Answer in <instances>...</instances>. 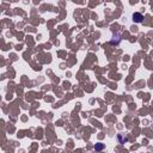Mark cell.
<instances>
[{
	"label": "cell",
	"instance_id": "1",
	"mask_svg": "<svg viewBox=\"0 0 153 153\" xmlns=\"http://www.w3.org/2000/svg\"><path fill=\"white\" fill-rule=\"evenodd\" d=\"M142 19H144V17H142L141 13H138V12H136V13L133 15V20H134L135 23H141Z\"/></svg>",
	"mask_w": 153,
	"mask_h": 153
},
{
	"label": "cell",
	"instance_id": "2",
	"mask_svg": "<svg viewBox=\"0 0 153 153\" xmlns=\"http://www.w3.org/2000/svg\"><path fill=\"white\" fill-rule=\"evenodd\" d=\"M102 148H103V145H102V144H99V145L95 146V149H97V151H99V149H102Z\"/></svg>",
	"mask_w": 153,
	"mask_h": 153
}]
</instances>
